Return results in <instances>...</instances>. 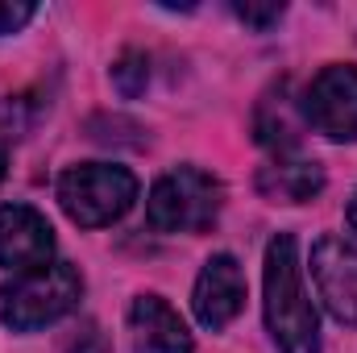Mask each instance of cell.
Returning a JSON list of instances; mask_svg holds the SVG:
<instances>
[{
    "label": "cell",
    "instance_id": "6da1fadb",
    "mask_svg": "<svg viewBox=\"0 0 357 353\" xmlns=\"http://www.w3.org/2000/svg\"><path fill=\"white\" fill-rule=\"evenodd\" d=\"M266 329L282 353H320L316 308L303 291L299 246L291 233H278L266 246Z\"/></svg>",
    "mask_w": 357,
    "mask_h": 353
},
{
    "label": "cell",
    "instance_id": "7a4b0ae2",
    "mask_svg": "<svg viewBox=\"0 0 357 353\" xmlns=\"http://www.w3.org/2000/svg\"><path fill=\"white\" fill-rule=\"evenodd\" d=\"M79 295H84V278L67 262L17 274L13 283H0V324L13 333H38L63 320L67 312H75Z\"/></svg>",
    "mask_w": 357,
    "mask_h": 353
},
{
    "label": "cell",
    "instance_id": "3957f363",
    "mask_svg": "<svg viewBox=\"0 0 357 353\" xmlns=\"http://www.w3.org/2000/svg\"><path fill=\"white\" fill-rule=\"evenodd\" d=\"M225 204L220 179H212L199 167H175L150 187L146 220L158 233H204Z\"/></svg>",
    "mask_w": 357,
    "mask_h": 353
},
{
    "label": "cell",
    "instance_id": "277c9868",
    "mask_svg": "<svg viewBox=\"0 0 357 353\" xmlns=\"http://www.w3.org/2000/svg\"><path fill=\"white\" fill-rule=\"evenodd\" d=\"M133 200H137L133 171L112 163H79L59 175V204L84 229H104L121 220L133 208Z\"/></svg>",
    "mask_w": 357,
    "mask_h": 353
},
{
    "label": "cell",
    "instance_id": "5b68a950",
    "mask_svg": "<svg viewBox=\"0 0 357 353\" xmlns=\"http://www.w3.org/2000/svg\"><path fill=\"white\" fill-rule=\"evenodd\" d=\"M303 121L328 142H357V67H324L303 91Z\"/></svg>",
    "mask_w": 357,
    "mask_h": 353
},
{
    "label": "cell",
    "instance_id": "8992f818",
    "mask_svg": "<svg viewBox=\"0 0 357 353\" xmlns=\"http://www.w3.org/2000/svg\"><path fill=\"white\" fill-rule=\"evenodd\" d=\"M54 258V229L50 220L29 204L0 208V266L13 274L42 270Z\"/></svg>",
    "mask_w": 357,
    "mask_h": 353
},
{
    "label": "cell",
    "instance_id": "52a82bcc",
    "mask_svg": "<svg viewBox=\"0 0 357 353\" xmlns=\"http://www.w3.org/2000/svg\"><path fill=\"white\" fill-rule=\"evenodd\" d=\"M312 278L337 324H357V250L345 237H320L312 246Z\"/></svg>",
    "mask_w": 357,
    "mask_h": 353
},
{
    "label": "cell",
    "instance_id": "ba28073f",
    "mask_svg": "<svg viewBox=\"0 0 357 353\" xmlns=\"http://www.w3.org/2000/svg\"><path fill=\"white\" fill-rule=\"evenodd\" d=\"M191 308H195V320L212 333H220L237 320V312L245 308V274L233 254H216L204 262L199 278H195Z\"/></svg>",
    "mask_w": 357,
    "mask_h": 353
},
{
    "label": "cell",
    "instance_id": "9c48e42d",
    "mask_svg": "<svg viewBox=\"0 0 357 353\" xmlns=\"http://www.w3.org/2000/svg\"><path fill=\"white\" fill-rule=\"evenodd\" d=\"M129 333H133V350L137 353H191L195 350L187 324L178 320V312L162 295H137L133 299Z\"/></svg>",
    "mask_w": 357,
    "mask_h": 353
},
{
    "label": "cell",
    "instance_id": "30bf717a",
    "mask_svg": "<svg viewBox=\"0 0 357 353\" xmlns=\"http://www.w3.org/2000/svg\"><path fill=\"white\" fill-rule=\"evenodd\" d=\"M258 191L274 204H303L324 191V167L312 158H274L258 171Z\"/></svg>",
    "mask_w": 357,
    "mask_h": 353
},
{
    "label": "cell",
    "instance_id": "8fae6325",
    "mask_svg": "<svg viewBox=\"0 0 357 353\" xmlns=\"http://www.w3.org/2000/svg\"><path fill=\"white\" fill-rule=\"evenodd\" d=\"M254 133L258 142L274 150L278 158H287L295 146H299V117L291 112V100H287V88H274L262 96L258 104V117H254Z\"/></svg>",
    "mask_w": 357,
    "mask_h": 353
},
{
    "label": "cell",
    "instance_id": "7c38bea8",
    "mask_svg": "<svg viewBox=\"0 0 357 353\" xmlns=\"http://www.w3.org/2000/svg\"><path fill=\"white\" fill-rule=\"evenodd\" d=\"M146 80H150V63H146V54L142 50H125L116 63H112V84L121 96H142L146 91Z\"/></svg>",
    "mask_w": 357,
    "mask_h": 353
},
{
    "label": "cell",
    "instance_id": "4fadbf2b",
    "mask_svg": "<svg viewBox=\"0 0 357 353\" xmlns=\"http://www.w3.org/2000/svg\"><path fill=\"white\" fill-rule=\"evenodd\" d=\"M233 13H237L250 29H258V33H262V29H270V25L287 13V4H282V0H266V4H262V0H237V4H233Z\"/></svg>",
    "mask_w": 357,
    "mask_h": 353
},
{
    "label": "cell",
    "instance_id": "5bb4252c",
    "mask_svg": "<svg viewBox=\"0 0 357 353\" xmlns=\"http://www.w3.org/2000/svg\"><path fill=\"white\" fill-rule=\"evenodd\" d=\"M29 17H33V4H25V0H4V4H0V33H17L21 25H29Z\"/></svg>",
    "mask_w": 357,
    "mask_h": 353
},
{
    "label": "cell",
    "instance_id": "9a60e30c",
    "mask_svg": "<svg viewBox=\"0 0 357 353\" xmlns=\"http://www.w3.org/2000/svg\"><path fill=\"white\" fill-rule=\"evenodd\" d=\"M349 225H354V233H357V195L349 200Z\"/></svg>",
    "mask_w": 357,
    "mask_h": 353
},
{
    "label": "cell",
    "instance_id": "2e32d148",
    "mask_svg": "<svg viewBox=\"0 0 357 353\" xmlns=\"http://www.w3.org/2000/svg\"><path fill=\"white\" fill-rule=\"evenodd\" d=\"M4 167H8V154H4V142H0V179H4Z\"/></svg>",
    "mask_w": 357,
    "mask_h": 353
}]
</instances>
